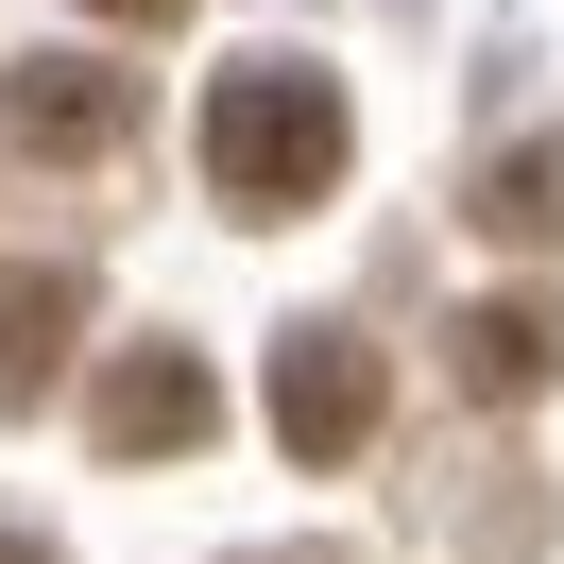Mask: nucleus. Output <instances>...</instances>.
<instances>
[{"label": "nucleus", "instance_id": "20e7f679", "mask_svg": "<svg viewBox=\"0 0 564 564\" xmlns=\"http://www.w3.org/2000/svg\"><path fill=\"white\" fill-rule=\"evenodd\" d=\"M86 427H104V462H188V445L223 427V393H206L188 343H120L104 393H86Z\"/></svg>", "mask_w": 564, "mask_h": 564}, {"label": "nucleus", "instance_id": "39448f33", "mask_svg": "<svg viewBox=\"0 0 564 564\" xmlns=\"http://www.w3.org/2000/svg\"><path fill=\"white\" fill-rule=\"evenodd\" d=\"M445 377L479 393V411L547 393V377H564V308H547V291H496V308H462V325H445Z\"/></svg>", "mask_w": 564, "mask_h": 564}, {"label": "nucleus", "instance_id": "f03ea898", "mask_svg": "<svg viewBox=\"0 0 564 564\" xmlns=\"http://www.w3.org/2000/svg\"><path fill=\"white\" fill-rule=\"evenodd\" d=\"M377 411H393V377H377L359 325H291V343H274V445L291 462H359Z\"/></svg>", "mask_w": 564, "mask_h": 564}, {"label": "nucleus", "instance_id": "7ed1b4c3", "mask_svg": "<svg viewBox=\"0 0 564 564\" xmlns=\"http://www.w3.org/2000/svg\"><path fill=\"white\" fill-rule=\"evenodd\" d=\"M0 120H18V154L86 172V154L138 138V69H104V52H18V69H0Z\"/></svg>", "mask_w": 564, "mask_h": 564}, {"label": "nucleus", "instance_id": "f257e3e1", "mask_svg": "<svg viewBox=\"0 0 564 564\" xmlns=\"http://www.w3.org/2000/svg\"><path fill=\"white\" fill-rule=\"evenodd\" d=\"M343 154H359L343 69H308V52H240V69L206 86V188H223L240 223L325 206V188H343Z\"/></svg>", "mask_w": 564, "mask_h": 564}, {"label": "nucleus", "instance_id": "1a4fd4ad", "mask_svg": "<svg viewBox=\"0 0 564 564\" xmlns=\"http://www.w3.org/2000/svg\"><path fill=\"white\" fill-rule=\"evenodd\" d=\"M0 564H52V547H35V530H0Z\"/></svg>", "mask_w": 564, "mask_h": 564}, {"label": "nucleus", "instance_id": "423d86ee", "mask_svg": "<svg viewBox=\"0 0 564 564\" xmlns=\"http://www.w3.org/2000/svg\"><path fill=\"white\" fill-rule=\"evenodd\" d=\"M69 343H86V274L69 257H18V274H0V411H35V393L69 377Z\"/></svg>", "mask_w": 564, "mask_h": 564}, {"label": "nucleus", "instance_id": "6e6552de", "mask_svg": "<svg viewBox=\"0 0 564 564\" xmlns=\"http://www.w3.org/2000/svg\"><path fill=\"white\" fill-rule=\"evenodd\" d=\"M86 18H120V35H154V18H188V0H86Z\"/></svg>", "mask_w": 564, "mask_h": 564}, {"label": "nucleus", "instance_id": "0eeeda50", "mask_svg": "<svg viewBox=\"0 0 564 564\" xmlns=\"http://www.w3.org/2000/svg\"><path fill=\"white\" fill-rule=\"evenodd\" d=\"M479 223L530 240V257H564V154H496V172H479Z\"/></svg>", "mask_w": 564, "mask_h": 564}]
</instances>
